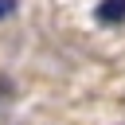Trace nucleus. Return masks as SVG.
I'll return each instance as SVG.
<instances>
[{
	"mask_svg": "<svg viewBox=\"0 0 125 125\" xmlns=\"http://www.w3.org/2000/svg\"><path fill=\"white\" fill-rule=\"evenodd\" d=\"M94 16H98V23H105V27L125 23V0H102V4L94 8Z\"/></svg>",
	"mask_w": 125,
	"mask_h": 125,
	"instance_id": "1",
	"label": "nucleus"
},
{
	"mask_svg": "<svg viewBox=\"0 0 125 125\" xmlns=\"http://www.w3.org/2000/svg\"><path fill=\"white\" fill-rule=\"evenodd\" d=\"M12 12H16V0H0V20H8Z\"/></svg>",
	"mask_w": 125,
	"mask_h": 125,
	"instance_id": "2",
	"label": "nucleus"
}]
</instances>
